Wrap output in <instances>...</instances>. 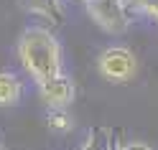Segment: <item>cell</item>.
<instances>
[{
    "mask_svg": "<svg viewBox=\"0 0 158 150\" xmlns=\"http://www.w3.org/2000/svg\"><path fill=\"white\" fill-rule=\"evenodd\" d=\"M89 18L110 36H120L130 26V8L127 0H79Z\"/></svg>",
    "mask_w": 158,
    "mask_h": 150,
    "instance_id": "7a4b0ae2",
    "label": "cell"
},
{
    "mask_svg": "<svg viewBox=\"0 0 158 150\" xmlns=\"http://www.w3.org/2000/svg\"><path fill=\"white\" fill-rule=\"evenodd\" d=\"M38 94H41V99L51 109H66L74 99V82L69 76L59 74V76L48 79V82H44L38 87Z\"/></svg>",
    "mask_w": 158,
    "mask_h": 150,
    "instance_id": "277c9868",
    "label": "cell"
},
{
    "mask_svg": "<svg viewBox=\"0 0 158 150\" xmlns=\"http://www.w3.org/2000/svg\"><path fill=\"white\" fill-rule=\"evenodd\" d=\"M79 150H117L115 145V137L107 127H92L87 132V140Z\"/></svg>",
    "mask_w": 158,
    "mask_h": 150,
    "instance_id": "52a82bcc",
    "label": "cell"
},
{
    "mask_svg": "<svg viewBox=\"0 0 158 150\" xmlns=\"http://www.w3.org/2000/svg\"><path fill=\"white\" fill-rule=\"evenodd\" d=\"M18 61L26 69V74L41 87L44 82L54 79L61 71V46H59L56 36L44 26H31L26 28L18 38Z\"/></svg>",
    "mask_w": 158,
    "mask_h": 150,
    "instance_id": "6da1fadb",
    "label": "cell"
},
{
    "mask_svg": "<svg viewBox=\"0 0 158 150\" xmlns=\"http://www.w3.org/2000/svg\"><path fill=\"white\" fill-rule=\"evenodd\" d=\"M48 125L54 130H69L72 127V117L66 115V109H51L48 112Z\"/></svg>",
    "mask_w": 158,
    "mask_h": 150,
    "instance_id": "9c48e42d",
    "label": "cell"
},
{
    "mask_svg": "<svg viewBox=\"0 0 158 150\" xmlns=\"http://www.w3.org/2000/svg\"><path fill=\"white\" fill-rule=\"evenodd\" d=\"M97 69H100V74L105 79H110V82H130L135 69H138V61L133 51H127L123 46H112V48H105L97 59Z\"/></svg>",
    "mask_w": 158,
    "mask_h": 150,
    "instance_id": "3957f363",
    "label": "cell"
},
{
    "mask_svg": "<svg viewBox=\"0 0 158 150\" xmlns=\"http://www.w3.org/2000/svg\"><path fill=\"white\" fill-rule=\"evenodd\" d=\"M23 10L33 13V15H41L46 21H51L54 26H61L64 23V8H61V0H21Z\"/></svg>",
    "mask_w": 158,
    "mask_h": 150,
    "instance_id": "5b68a950",
    "label": "cell"
},
{
    "mask_svg": "<svg viewBox=\"0 0 158 150\" xmlns=\"http://www.w3.org/2000/svg\"><path fill=\"white\" fill-rule=\"evenodd\" d=\"M0 150H5V145H3V143H0Z\"/></svg>",
    "mask_w": 158,
    "mask_h": 150,
    "instance_id": "8fae6325",
    "label": "cell"
},
{
    "mask_svg": "<svg viewBox=\"0 0 158 150\" xmlns=\"http://www.w3.org/2000/svg\"><path fill=\"white\" fill-rule=\"evenodd\" d=\"M117 150H153V148H148L145 143H125V145H120Z\"/></svg>",
    "mask_w": 158,
    "mask_h": 150,
    "instance_id": "30bf717a",
    "label": "cell"
},
{
    "mask_svg": "<svg viewBox=\"0 0 158 150\" xmlns=\"http://www.w3.org/2000/svg\"><path fill=\"white\" fill-rule=\"evenodd\" d=\"M23 97V82L10 71H0V107H13Z\"/></svg>",
    "mask_w": 158,
    "mask_h": 150,
    "instance_id": "8992f818",
    "label": "cell"
},
{
    "mask_svg": "<svg viewBox=\"0 0 158 150\" xmlns=\"http://www.w3.org/2000/svg\"><path fill=\"white\" fill-rule=\"evenodd\" d=\"M127 8H130V13L145 15L158 23V0H127Z\"/></svg>",
    "mask_w": 158,
    "mask_h": 150,
    "instance_id": "ba28073f",
    "label": "cell"
}]
</instances>
